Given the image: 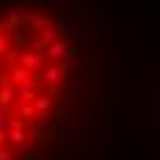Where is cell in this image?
<instances>
[{
    "label": "cell",
    "mask_w": 160,
    "mask_h": 160,
    "mask_svg": "<svg viewBox=\"0 0 160 160\" xmlns=\"http://www.w3.org/2000/svg\"><path fill=\"white\" fill-rule=\"evenodd\" d=\"M78 58L69 0H0V160H44Z\"/></svg>",
    "instance_id": "obj_1"
}]
</instances>
